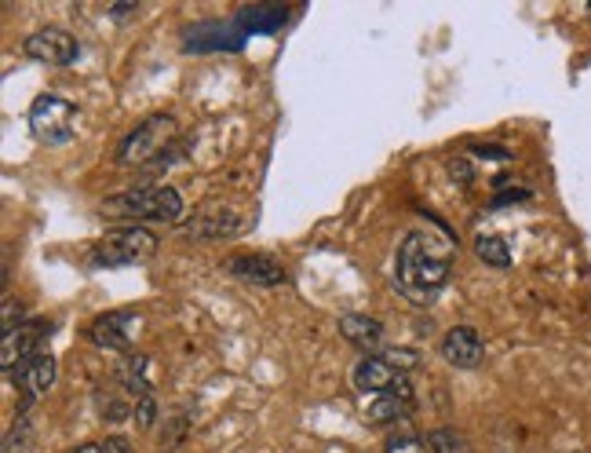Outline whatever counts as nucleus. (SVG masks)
<instances>
[{
    "label": "nucleus",
    "instance_id": "1",
    "mask_svg": "<svg viewBox=\"0 0 591 453\" xmlns=\"http://www.w3.org/2000/svg\"><path fill=\"white\" fill-rule=\"evenodd\" d=\"M449 271H453V260H449L445 249H438L431 242V234H409L398 249V264H394V286L405 300L413 304H427V300L438 297V289L449 282Z\"/></svg>",
    "mask_w": 591,
    "mask_h": 453
},
{
    "label": "nucleus",
    "instance_id": "2",
    "mask_svg": "<svg viewBox=\"0 0 591 453\" xmlns=\"http://www.w3.org/2000/svg\"><path fill=\"white\" fill-rule=\"evenodd\" d=\"M175 139V117L172 114H150L147 121H139L131 132L120 139L117 161L120 165H147L158 161Z\"/></svg>",
    "mask_w": 591,
    "mask_h": 453
},
{
    "label": "nucleus",
    "instance_id": "3",
    "mask_svg": "<svg viewBox=\"0 0 591 453\" xmlns=\"http://www.w3.org/2000/svg\"><path fill=\"white\" fill-rule=\"evenodd\" d=\"M109 209L150 223H175L183 212V198L172 187H131L117 194V198H109Z\"/></svg>",
    "mask_w": 591,
    "mask_h": 453
},
{
    "label": "nucleus",
    "instance_id": "4",
    "mask_svg": "<svg viewBox=\"0 0 591 453\" xmlns=\"http://www.w3.org/2000/svg\"><path fill=\"white\" fill-rule=\"evenodd\" d=\"M158 253V239L142 226H120V231L106 234L103 242L88 253L92 267H131V264H142Z\"/></svg>",
    "mask_w": 591,
    "mask_h": 453
},
{
    "label": "nucleus",
    "instance_id": "5",
    "mask_svg": "<svg viewBox=\"0 0 591 453\" xmlns=\"http://www.w3.org/2000/svg\"><path fill=\"white\" fill-rule=\"evenodd\" d=\"M30 128L33 136L51 147L70 143L77 132V106L70 100H62V95H40V100L30 106Z\"/></svg>",
    "mask_w": 591,
    "mask_h": 453
},
{
    "label": "nucleus",
    "instance_id": "6",
    "mask_svg": "<svg viewBox=\"0 0 591 453\" xmlns=\"http://www.w3.org/2000/svg\"><path fill=\"white\" fill-rule=\"evenodd\" d=\"M51 333V322L48 318H30V322H22V326L15 333H4V348H0V365H4V373H8V381H15V376L26 370V365L37 359L40 351V344L44 337Z\"/></svg>",
    "mask_w": 591,
    "mask_h": 453
},
{
    "label": "nucleus",
    "instance_id": "7",
    "mask_svg": "<svg viewBox=\"0 0 591 453\" xmlns=\"http://www.w3.org/2000/svg\"><path fill=\"white\" fill-rule=\"evenodd\" d=\"M355 387L366 395H398L405 403H413V387L405 381L402 370H394L387 359H380V355H366V359L355 362Z\"/></svg>",
    "mask_w": 591,
    "mask_h": 453
},
{
    "label": "nucleus",
    "instance_id": "8",
    "mask_svg": "<svg viewBox=\"0 0 591 453\" xmlns=\"http://www.w3.org/2000/svg\"><path fill=\"white\" fill-rule=\"evenodd\" d=\"M26 56L37 62H48V67H73L77 56H81V45H77L70 30L44 26L26 37Z\"/></svg>",
    "mask_w": 591,
    "mask_h": 453
},
{
    "label": "nucleus",
    "instance_id": "9",
    "mask_svg": "<svg viewBox=\"0 0 591 453\" xmlns=\"http://www.w3.org/2000/svg\"><path fill=\"white\" fill-rule=\"evenodd\" d=\"M55 359L51 355H37L26 370H22L19 376H15V384L22 387V403H19V417H26L30 414V406L37 403L40 395H48V387L55 384Z\"/></svg>",
    "mask_w": 591,
    "mask_h": 453
},
{
    "label": "nucleus",
    "instance_id": "10",
    "mask_svg": "<svg viewBox=\"0 0 591 453\" xmlns=\"http://www.w3.org/2000/svg\"><path fill=\"white\" fill-rule=\"evenodd\" d=\"M230 271H234L241 282L248 286H259V289H274V286H285V267L274 260V256H263V253H248V256H234L230 260Z\"/></svg>",
    "mask_w": 591,
    "mask_h": 453
},
{
    "label": "nucleus",
    "instance_id": "11",
    "mask_svg": "<svg viewBox=\"0 0 591 453\" xmlns=\"http://www.w3.org/2000/svg\"><path fill=\"white\" fill-rule=\"evenodd\" d=\"M482 337L471 326H456L449 329L442 337V355L449 365H456V370H475V365L482 362Z\"/></svg>",
    "mask_w": 591,
    "mask_h": 453
},
{
    "label": "nucleus",
    "instance_id": "12",
    "mask_svg": "<svg viewBox=\"0 0 591 453\" xmlns=\"http://www.w3.org/2000/svg\"><path fill=\"white\" fill-rule=\"evenodd\" d=\"M128 311H109V315H99L92 326H88V337H92V344H99V348H114V351H131V340H128Z\"/></svg>",
    "mask_w": 591,
    "mask_h": 453
},
{
    "label": "nucleus",
    "instance_id": "13",
    "mask_svg": "<svg viewBox=\"0 0 591 453\" xmlns=\"http://www.w3.org/2000/svg\"><path fill=\"white\" fill-rule=\"evenodd\" d=\"M339 333H344V340H350L355 348L369 351V355H380L383 348V326L376 318L369 315H339Z\"/></svg>",
    "mask_w": 591,
    "mask_h": 453
},
{
    "label": "nucleus",
    "instance_id": "14",
    "mask_svg": "<svg viewBox=\"0 0 591 453\" xmlns=\"http://www.w3.org/2000/svg\"><path fill=\"white\" fill-rule=\"evenodd\" d=\"M413 403H405L398 395H372V403L361 409V417H366V425L380 428V425H394V420L409 417Z\"/></svg>",
    "mask_w": 591,
    "mask_h": 453
},
{
    "label": "nucleus",
    "instance_id": "15",
    "mask_svg": "<svg viewBox=\"0 0 591 453\" xmlns=\"http://www.w3.org/2000/svg\"><path fill=\"white\" fill-rule=\"evenodd\" d=\"M186 234H194V239H230V234H237V216H197V220L186 223Z\"/></svg>",
    "mask_w": 591,
    "mask_h": 453
},
{
    "label": "nucleus",
    "instance_id": "16",
    "mask_svg": "<svg viewBox=\"0 0 591 453\" xmlns=\"http://www.w3.org/2000/svg\"><path fill=\"white\" fill-rule=\"evenodd\" d=\"M427 446H431V453H475L456 428H434V431H427Z\"/></svg>",
    "mask_w": 591,
    "mask_h": 453
},
{
    "label": "nucleus",
    "instance_id": "17",
    "mask_svg": "<svg viewBox=\"0 0 591 453\" xmlns=\"http://www.w3.org/2000/svg\"><path fill=\"white\" fill-rule=\"evenodd\" d=\"M475 253H478V260L489 264V267H508L511 264V249L500 239H493V234H478Z\"/></svg>",
    "mask_w": 591,
    "mask_h": 453
},
{
    "label": "nucleus",
    "instance_id": "18",
    "mask_svg": "<svg viewBox=\"0 0 591 453\" xmlns=\"http://www.w3.org/2000/svg\"><path fill=\"white\" fill-rule=\"evenodd\" d=\"M383 453H431L424 435H416V431H402V435H391L383 442Z\"/></svg>",
    "mask_w": 591,
    "mask_h": 453
},
{
    "label": "nucleus",
    "instance_id": "19",
    "mask_svg": "<svg viewBox=\"0 0 591 453\" xmlns=\"http://www.w3.org/2000/svg\"><path fill=\"white\" fill-rule=\"evenodd\" d=\"M30 439H33V425H30V417H19L15 425H11L8 435H4V453H26Z\"/></svg>",
    "mask_w": 591,
    "mask_h": 453
},
{
    "label": "nucleus",
    "instance_id": "20",
    "mask_svg": "<svg viewBox=\"0 0 591 453\" xmlns=\"http://www.w3.org/2000/svg\"><path fill=\"white\" fill-rule=\"evenodd\" d=\"M70 453H136L125 435H106L103 442H84V446H73Z\"/></svg>",
    "mask_w": 591,
    "mask_h": 453
},
{
    "label": "nucleus",
    "instance_id": "21",
    "mask_svg": "<svg viewBox=\"0 0 591 453\" xmlns=\"http://www.w3.org/2000/svg\"><path fill=\"white\" fill-rule=\"evenodd\" d=\"M153 417H158V406H153V395L136 398V420H139V428H150V425H153Z\"/></svg>",
    "mask_w": 591,
    "mask_h": 453
},
{
    "label": "nucleus",
    "instance_id": "22",
    "mask_svg": "<svg viewBox=\"0 0 591 453\" xmlns=\"http://www.w3.org/2000/svg\"><path fill=\"white\" fill-rule=\"evenodd\" d=\"M22 307L15 304V297L11 293H4V333H15L19 326H22Z\"/></svg>",
    "mask_w": 591,
    "mask_h": 453
},
{
    "label": "nucleus",
    "instance_id": "23",
    "mask_svg": "<svg viewBox=\"0 0 591 453\" xmlns=\"http://www.w3.org/2000/svg\"><path fill=\"white\" fill-rule=\"evenodd\" d=\"M103 417H109V420H125L128 414H136V409H128V403L125 398H106L103 403V409H99Z\"/></svg>",
    "mask_w": 591,
    "mask_h": 453
},
{
    "label": "nucleus",
    "instance_id": "24",
    "mask_svg": "<svg viewBox=\"0 0 591 453\" xmlns=\"http://www.w3.org/2000/svg\"><path fill=\"white\" fill-rule=\"evenodd\" d=\"M380 359H387V362L394 365V370H398V362H402V365H416V355H413V351H394V348H383V351H380Z\"/></svg>",
    "mask_w": 591,
    "mask_h": 453
},
{
    "label": "nucleus",
    "instance_id": "25",
    "mask_svg": "<svg viewBox=\"0 0 591 453\" xmlns=\"http://www.w3.org/2000/svg\"><path fill=\"white\" fill-rule=\"evenodd\" d=\"M136 12H139V4H114V8H109V15H114V19H128Z\"/></svg>",
    "mask_w": 591,
    "mask_h": 453
}]
</instances>
